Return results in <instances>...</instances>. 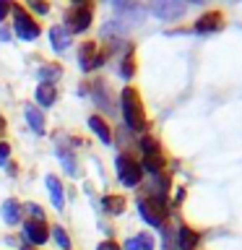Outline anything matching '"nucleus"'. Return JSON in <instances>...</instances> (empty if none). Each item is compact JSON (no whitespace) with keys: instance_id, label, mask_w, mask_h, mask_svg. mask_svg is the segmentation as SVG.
<instances>
[{"instance_id":"24","label":"nucleus","mask_w":242,"mask_h":250,"mask_svg":"<svg viewBox=\"0 0 242 250\" xmlns=\"http://www.w3.org/2000/svg\"><path fill=\"white\" fill-rule=\"evenodd\" d=\"M138 245H141V250H154V237L148 232H143V234H138Z\"/></svg>"},{"instance_id":"23","label":"nucleus","mask_w":242,"mask_h":250,"mask_svg":"<svg viewBox=\"0 0 242 250\" xmlns=\"http://www.w3.org/2000/svg\"><path fill=\"white\" fill-rule=\"evenodd\" d=\"M26 211H29L31 222H42V219H44V211H42V206H39V203H29Z\"/></svg>"},{"instance_id":"16","label":"nucleus","mask_w":242,"mask_h":250,"mask_svg":"<svg viewBox=\"0 0 242 250\" xmlns=\"http://www.w3.org/2000/svg\"><path fill=\"white\" fill-rule=\"evenodd\" d=\"M101 208H104V214L117 216V214H122V211H125V198H122V195H104Z\"/></svg>"},{"instance_id":"8","label":"nucleus","mask_w":242,"mask_h":250,"mask_svg":"<svg viewBox=\"0 0 242 250\" xmlns=\"http://www.w3.org/2000/svg\"><path fill=\"white\" fill-rule=\"evenodd\" d=\"M201 242V234L190 229V227H180L177 229V248L180 250H195Z\"/></svg>"},{"instance_id":"19","label":"nucleus","mask_w":242,"mask_h":250,"mask_svg":"<svg viewBox=\"0 0 242 250\" xmlns=\"http://www.w3.org/2000/svg\"><path fill=\"white\" fill-rule=\"evenodd\" d=\"M62 76V70L58 65H42L37 70V78H39V83H55L58 78Z\"/></svg>"},{"instance_id":"6","label":"nucleus","mask_w":242,"mask_h":250,"mask_svg":"<svg viewBox=\"0 0 242 250\" xmlns=\"http://www.w3.org/2000/svg\"><path fill=\"white\" fill-rule=\"evenodd\" d=\"M23 240L31 242V245H44L47 240H50V232H47V227L42 222H29L23 224Z\"/></svg>"},{"instance_id":"12","label":"nucleus","mask_w":242,"mask_h":250,"mask_svg":"<svg viewBox=\"0 0 242 250\" xmlns=\"http://www.w3.org/2000/svg\"><path fill=\"white\" fill-rule=\"evenodd\" d=\"M55 99H58V89H55V83H39L37 86V102L42 107H52Z\"/></svg>"},{"instance_id":"14","label":"nucleus","mask_w":242,"mask_h":250,"mask_svg":"<svg viewBox=\"0 0 242 250\" xmlns=\"http://www.w3.org/2000/svg\"><path fill=\"white\" fill-rule=\"evenodd\" d=\"M94 58H97V44H94V42H83L81 50H78V62H81V70H91Z\"/></svg>"},{"instance_id":"32","label":"nucleus","mask_w":242,"mask_h":250,"mask_svg":"<svg viewBox=\"0 0 242 250\" xmlns=\"http://www.w3.org/2000/svg\"><path fill=\"white\" fill-rule=\"evenodd\" d=\"M21 250H31V248H21Z\"/></svg>"},{"instance_id":"26","label":"nucleus","mask_w":242,"mask_h":250,"mask_svg":"<svg viewBox=\"0 0 242 250\" xmlns=\"http://www.w3.org/2000/svg\"><path fill=\"white\" fill-rule=\"evenodd\" d=\"M122 250H141V245H138V240H136V237H130V240H125Z\"/></svg>"},{"instance_id":"27","label":"nucleus","mask_w":242,"mask_h":250,"mask_svg":"<svg viewBox=\"0 0 242 250\" xmlns=\"http://www.w3.org/2000/svg\"><path fill=\"white\" fill-rule=\"evenodd\" d=\"M8 13H11V3H3V0H0V23H3V19Z\"/></svg>"},{"instance_id":"15","label":"nucleus","mask_w":242,"mask_h":250,"mask_svg":"<svg viewBox=\"0 0 242 250\" xmlns=\"http://www.w3.org/2000/svg\"><path fill=\"white\" fill-rule=\"evenodd\" d=\"M50 42H52V47L58 52H65L68 50V44H70V34L62 26H52L50 29Z\"/></svg>"},{"instance_id":"5","label":"nucleus","mask_w":242,"mask_h":250,"mask_svg":"<svg viewBox=\"0 0 242 250\" xmlns=\"http://www.w3.org/2000/svg\"><path fill=\"white\" fill-rule=\"evenodd\" d=\"M91 19H94V8L89 5V3H78V5H73V11L68 13V34L73 31V34H78V31H86L89 29V23H91Z\"/></svg>"},{"instance_id":"11","label":"nucleus","mask_w":242,"mask_h":250,"mask_svg":"<svg viewBox=\"0 0 242 250\" xmlns=\"http://www.w3.org/2000/svg\"><path fill=\"white\" fill-rule=\"evenodd\" d=\"M23 115H26V123L31 125V130H34V133H44V115L39 112V107L26 104V107H23Z\"/></svg>"},{"instance_id":"18","label":"nucleus","mask_w":242,"mask_h":250,"mask_svg":"<svg viewBox=\"0 0 242 250\" xmlns=\"http://www.w3.org/2000/svg\"><path fill=\"white\" fill-rule=\"evenodd\" d=\"M21 219V203L19 201H3V222L5 224H19Z\"/></svg>"},{"instance_id":"31","label":"nucleus","mask_w":242,"mask_h":250,"mask_svg":"<svg viewBox=\"0 0 242 250\" xmlns=\"http://www.w3.org/2000/svg\"><path fill=\"white\" fill-rule=\"evenodd\" d=\"M5 128V120H3V117H0V130H3Z\"/></svg>"},{"instance_id":"7","label":"nucleus","mask_w":242,"mask_h":250,"mask_svg":"<svg viewBox=\"0 0 242 250\" xmlns=\"http://www.w3.org/2000/svg\"><path fill=\"white\" fill-rule=\"evenodd\" d=\"M224 26V16L219 13V11H211L206 16H201L198 21H195V31L198 34H208V31H219Z\"/></svg>"},{"instance_id":"30","label":"nucleus","mask_w":242,"mask_h":250,"mask_svg":"<svg viewBox=\"0 0 242 250\" xmlns=\"http://www.w3.org/2000/svg\"><path fill=\"white\" fill-rule=\"evenodd\" d=\"M0 42H11V31L0 26Z\"/></svg>"},{"instance_id":"13","label":"nucleus","mask_w":242,"mask_h":250,"mask_svg":"<svg viewBox=\"0 0 242 250\" xmlns=\"http://www.w3.org/2000/svg\"><path fill=\"white\" fill-rule=\"evenodd\" d=\"M185 11V5H177V3H159V5H154V13L159 16V19L164 21H172V19H177V16H182Z\"/></svg>"},{"instance_id":"29","label":"nucleus","mask_w":242,"mask_h":250,"mask_svg":"<svg viewBox=\"0 0 242 250\" xmlns=\"http://www.w3.org/2000/svg\"><path fill=\"white\" fill-rule=\"evenodd\" d=\"M31 8H34V11H39V13H47V11H50V8H47L42 0H34V3H31Z\"/></svg>"},{"instance_id":"1","label":"nucleus","mask_w":242,"mask_h":250,"mask_svg":"<svg viewBox=\"0 0 242 250\" xmlns=\"http://www.w3.org/2000/svg\"><path fill=\"white\" fill-rule=\"evenodd\" d=\"M120 104H122V117L128 123L130 130H146V109H143V102H141L138 91L133 86H125L122 89V97H120Z\"/></svg>"},{"instance_id":"17","label":"nucleus","mask_w":242,"mask_h":250,"mask_svg":"<svg viewBox=\"0 0 242 250\" xmlns=\"http://www.w3.org/2000/svg\"><path fill=\"white\" fill-rule=\"evenodd\" d=\"M141 151H143V159H161V146L151 136L141 138Z\"/></svg>"},{"instance_id":"3","label":"nucleus","mask_w":242,"mask_h":250,"mask_svg":"<svg viewBox=\"0 0 242 250\" xmlns=\"http://www.w3.org/2000/svg\"><path fill=\"white\" fill-rule=\"evenodd\" d=\"M138 211H141V219H143L146 224H151V227H161L164 224V219H167V203H164V198H146V201H141L138 203Z\"/></svg>"},{"instance_id":"2","label":"nucleus","mask_w":242,"mask_h":250,"mask_svg":"<svg viewBox=\"0 0 242 250\" xmlns=\"http://www.w3.org/2000/svg\"><path fill=\"white\" fill-rule=\"evenodd\" d=\"M117 177H120V183L125 185V188H136L138 183H141V177H143V167L133 159V156H128V154H120L117 156Z\"/></svg>"},{"instance_id":"21","label":"nucleus","mask_w":242,"mask_h":250,"mask_svg":"<svg viewBox=\"0 0 242 250\" xmlns=\"http://www.w3.org/2000/svg\"><path fill=\"white\" fill-rule=\"evenodd\" d=\"M52 237H55V242H58L62 250H70V240H68V234H65L62 227H52Z\"/></svg>"},{"instance_id":"28","label":"nucleus","mask_w":242,"mask_h":250,"mask_svg":"<svg viewBox=\"0 0 242 250\" xmlns=\"http://www.w3.org/2000/svg\"><path fill=\"white\" fill-rule=\"evenodd\" d=\"M97 250H120V248H117V242H112V240H107V242H101V245H99Z\"/></svg>"},{"instance_id":"9","label":"nucleus","mask_w":242,"mask_h":250,"mask_svg":"<svg viewBox=\"0 0 242 250\" xmlns=\"http://www.w3.org/2000/svg\"><path fill=\"white\" fill-rule=\"evenodd\" d=\"M44 183H47V190H50L52 206L60 211L62 206H65V201H62V185H60V180L55 177V175H47V177H44Z\"/></svg>"},{"instance_id":"22","label":"nucleus","mask_w":242,"mask_h":250,"mask_svg":"<svg viewBox=\"0 0 242 250\" xmlns=\"http://www.w3.org/2000/svg\"><path fill=\"white\" fill-rule=\"evenodd\" d=\"M58 156L62 159V164H65V172H68V175H76L78 169H76V159H73V156H70L65 148H58Z\"/></svg>"},{"instance_id":"20","label":"nucleus","mask_w":242,"mask_h":250,"mask_svg":"<svg viewBox=\"0 0 242 250\" xmlns=\"http://www.w3.org/2000/svg\"><path fill=\"white\" fill-rule=\"evenodd\" d=\"M133 73H136V65H133V52L128 50V55H125V60L120 62V76L128 81V78H133Z\"/></svg>"},{"instance_id":"4","label":"nucleus","mask_w":242,"mask_h":250,"mask_svg":"<svg viewBox=\"0 0 242 250\" xmlns=\"http://www.w3.org/2000/svg\"><path fill=\"white\" fill-rule=\"evenodd\" d=\"M13 29H16V34H19L21 39H26V42H34V39L39 37V26H37V21L31 19V16L23 11L21 5H13Z\"/></svg>"},{"instance_id":"25","label":"nucleus","mask_w":242,"mask_h":250,"mask_svg":"<svg viewBox=\"0 0 242 250\" xmlns=\"http://www.w3.org/2000/svg\"><path fill=\"white\" fill-rule=\"evenodd\" d=\"M8 156H11V146H8V144H0V167L8 162Z\"/></svg>"},{"instance_id":"10","label":"nucleus","mask_w":242,"mask_h":250,"mask_svg":"<svg viewBox=\"0 0 242 250\" xmlns=\"http://www.w3.org/2000/svg\"><path fill=\"white\" fill-rule=\"evenodd\" d=\"M89 128L99 136L101 144H112V130H109V125L101 120L99 115H91V117H89Z\"/></svg>"}]
</instances>
